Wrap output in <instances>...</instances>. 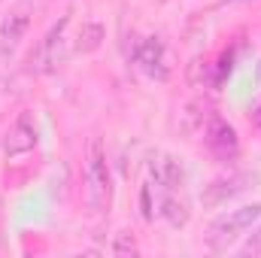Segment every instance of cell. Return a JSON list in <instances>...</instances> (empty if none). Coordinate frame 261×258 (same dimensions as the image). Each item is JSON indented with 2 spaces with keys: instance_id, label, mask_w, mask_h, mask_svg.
<instances>
[{
  "instance_id": "cell-1",
  "label": "cell",
  "mask_w": 261,
  "mask_h": 258,
  "mask_svg": "<svg viewBox=\"0 0 261 258\" xmlns=\"http://www.w3.org/2000/svg\"><path fill=\"white\" fill-rule=\"evenodd\" d=\"M113 200V176L107 167V155L100 140L94 137L88 143V155H85V203L91 213H107Z\"/></svg>"
},
{
  "instance_id": "cell-2",
  "label": "cell",
  "mask_w": 261,
  "mask_h": 258,
  "mask_svg": "<svg viewBox=\"0 0 261 258\" xmlns=\"http://www.w3.org/2000/svg\"><path fill=\"white\" fill-rule=\"evenodd\" d=\"M258 219H261V200L243 203V207H237V210L222 213V216L210 225V231H206V246H210L213 252H225V249L234 246V243L240 240V234H243L246 228H252Z\"/></svg>"
},
{
  "instance_id": "cell-3",
  "label": "cell",
  "mask_w": 261,
  "mask_h": 258,
  "mask_svg": "<svg viewBox=\"0 0 261 258\" xmlns=\"http://www.w3.org/2000/svg\"><path fill=\"white\" fill-rule=\"evenodd\" d=\"M40 143V131H37V122H34V113H18L15 122L9 125L6 137H3V155L6 158H21L28 152H34Z\"/></svg>"
},
{
  "instance_id": "cell-4",
  "label": "cell",
  "mask_w": 261,
  "mask_h": 258,
  "mask_svg": "<svg viewBox=\"0 0 261 258\" xmlns=\"http://www.w3.org/2000/svg\"><path fill=\"white\" fill-rule=\"evenodd\" d=\"M203 143H206V149H210L219 161H225V164L240 155V137H237V131L231 128L222 116H210L206 131H203Z\"/></svg>"
},
{
  "instance_id": "cell-5",
  "label": "cell",
  "mask_w": 261,
  "mask_h": 258,
  "mask_svg": "<svg viewBox=\"0 0 261 258\" xmlns=\"http://www.w3.org/2000/svg\"><path fill=\"white\" fill-rule=\"evenodd\" d=\"M134 64L140 67L146 76L164 82L170 76V67H167V49H164V40L161 37H146L134 46Z\"/></svg>"
},
{
  "instance_id": "cell-6",
  "label": "cell",
  "mask_w": 261,
  "mask_h": 258,
  "mask_svg": "<svg viewBox=\"0 0 261 258\" xmlns=\"http://www.w3.org/2000/svg\"><path fill=\"white\" fill-rule=\"evenodd\" d=\"M67 24H70V15H64L58 24H52V31L40 40L37 55H31V64H37V70L52 73L55 67L64 61V34H67Z\"/></svg>"
},
{
  "instance_id": "cell-7",
  "label": "cell",
  "mask_w": 261,
  "mask_h": 258,
  "mask_svg": "<svg viewBox=\"0 0 261 258\" xmlns=\"http://www.w3.org/2000/svg\"><path fill=\"white\" fill-rule=\"evenodd\" d=\"M149 173L158 183V189H164V192H182V186H186V167L170 152H155L149 158Z\"/></svg>"
},
{
  "instance_id": "cell-8",
  "label": "cell",
  "mask_w": 261,
  "mask_h": 258,
  "mask_svg": "<svg viewBox=\"0 0 261 258\" xmlns=\"http://www.w3.org/2000/svg\"><path fill=\"white\" fill-rule=\"evenodd\" d=\"M28 28H31V18H28L24 12H12V15H6L3 24H0V55L15 52V46L21 43V37L28 34Z\"/></svg>"
},
{
  "instance_id": "cell-9",
  "label": "cell",
  "mask_w": 261,
  "mask_h": 258,
  "mask_svg": "<svg viewBox=\"0 0 261 258\" xmlns=\"http://www.w3.org/2000/svg\"><path fill=\"white\" fill-rule=\"evenodd\" d=\"M161 216L173 228H186L192 213H189V203L179 197V192H164V197H161Z\"/></svg>"
},
{
  "instance_id": "cell-10",
  "label": "cell",
  "mask_w": 261,
  "mask_h": 258,
  "mask_svg": "<svg viewBox=\"0 0 261 258\" xmlns=\"http://www.w3.org/2000/svg\"><path fill=\"white\" fill-rule=\"evenodd\" d=\"M103 37H107V28H103L100 21H85V24L79 28V37H76V52L88 55V52L100 49Z\"/></svg>"
},
{
  "instance_id": "cell-11",
  "label": "cell",
  "mask_w": 261,
  "mask_h": 258,
  "mask_svg": "<svg viewBox=\"0 0 261 258\" xmlns=\"http://www.w3.org/2000/svg\"><path fill=\"white\" fill-rule=\"evenodd\" d=\"M113 252L116 255H137L140 252V246H137V240H134V234H119V240L113 243Z\"/></svg>"
},
{
  "instance_id": "cell-12",
  "label": "cell",
  "mask_w": 261,
  "mask_h": 258,
  "mask_svg": "<svg viewBox=\"0 0 261 258\" xmlns=\"http://www.w3.org/2000/svg\"><path fill=\"white\" fill-rule=\"evenodd\" d=\"M240 252H243V255H261V225L255 228V234L246 240V246H243Z\"/></svg>"
},
{
  "instance_id": "cell-13",
  "label": "cell",
  "mask_w": 261,
  "mask_h": 258,
  "mask_svg": "<svg viewBox=\"0 0 261 258\" xmlns=\"http://www.w3.org/2000/svg\"><path fill=\"white\" fill-rule=\"evenodd\" d=\"M249 122H252L255 128H261V104L255 107V110H252V116H249Z\"/></svg>"
},
{
  "instance_id": "cell-14",
  "label": "cell",
  "mask_w": 261,
  "mask_h": 258,
  "mask_svg": "<svg viewBox=\"0 0 261 258\" xmlns=\"http://www.w3.org/2000/svg\"><path fill=\"white\" fill-rule=\"evenodd\" d=\"M34 3H46V0H34Z\"/></svg>"
},
{
  "instance_id": "cell-15",
  "label": "cell",
  "mask_w": 261,
  "mask_h": 258,
  "mask_svg": "<svg viewBox=\"0 0 261 258\" xmlns=\"http://www.w3.org/2000/svg\"><path fill=\"white\" fill-rule=\"evenodd\" d=\"M237 3H246V0H237Z\"/></svg>"
}]
</instances>
